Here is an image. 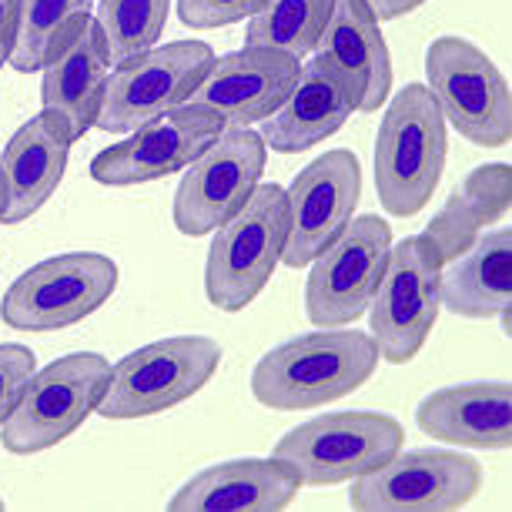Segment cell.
<instances>
[{"instance_id": "cell-1", "label": "cell", "mask_w": 512, "mask_h": 512, "mask_svg": "<svg viewBox=\"0 0 512 512\" xmlns=\"http://www.w3.org/2000/svg\"><path fill=\"white\" fill-rule=\"evenodd\" d=\"M379 369L372 335L352 328L292 338L265 355L251 372V395L275 412H302L338 402L362 389Z\"/></svg>"}, {"instance_id": "cell-2", "label": "cell", "mask_w": 512, "mask_h": 512, "mask_svg": "<svg viewBox=\"0 0 512 512\" xmlns=\"http://www.w3.org/2000/svg\"><path fill=\"white\" fill-rule=\"evenodd\" d=\"M442 168L446 118L425 84H409L385 108L375 138V188L385 215H419L436 195Z\"/></svg>"}, {"instance_id": "cell-3", "label": "cell", "mask_w": 512, "mask_h": 512, "mask_svg": "<svg viewBox=\"0 0 512 512\" xmlns=\"http://www.w3.org/2000/svg\"><path fill=\"white\" fill-rule=\"evenodd\" d=\"M205 262V295L221 312H241L255 302L282 262L288 235L285 191L258 185L235 218L215 228Z\"/></svg>"}, {"instance_id": "cell-4", "label": "cell", "mask_w": 512, "mask_h": 512, "mask_svg": "<svg viewBox=\"0 0 512 512\" xmlns=\"http://www.w3.org/2000/svg\"><path fill=\"white\" fill-rule=\"evenodd\" d=\"M221 365V345L205 335H175L121 359L108 375L98 412L104 419H144L188 402Z\"/></svg>"}, {"instance_id": "cell-5", "label": "cell", "mask_w": 512, "mask_h": 512, "mask_svg": "<svg viewBox=\"0 0 512 512\" xmlns=\"http://www.w3.org/2000/svg\"><path fill=\"white\" fill-rule=\"evenodd\" d=\"M111 362L98 352H74L34 372L14 412L0 425L4 449L14 456H37L74 436L81 422L98 409L108 385Z\"/></svg>"}, {"instance_id": "cell-6", "label": "cell", "mask_w": 512, "mask_h": 512, "mask_svg": "<svg viewBox=\"0 0 512 512\" xmlns=\"http://www.w3.org/2000/svg\"><path fill=\"white\" fill-rule=\"evenodd\" d=\"M442 305V262L422 235L395 241L382 278L369 302L372 342L379 359L392 365L412 362L436 325Z\"/></svg>"}, {"instance_id": "cell-7", "label": "cell", "mask_w": 512, "mask_h": 512, "mask_svg": "<svg viewBox=\"0 0 512 512\" xmlns=\"http://www.w3.org/2000/svg\"><path fill=\"white\" fill-rule=\"evenodd\" d=\"M402 425L382 412H332L288 429L275 459L288 462L302 486H335L379 469L402 449Z\"/></svg>"}, {"instance_id": "cell-8", "label": "cell", "mask_w": 512, "mask_h": 512, "mask_svg": "<svg viewBox=\"0 0 512 512\" xmlns=\"http://www.w3.org/2000/svg\"><path fill=\"white\" fill-rule=\"evenodd\" d=\"M118 265L98 251H67L27 268L7 288L0 318L21 332H54L84 322L118 288Z\"/></svg>"}, {"instance_id": "cell-9", "label": "cell", "mask_w": 512, "mask_h": 512, "mask_svg": "<svg viewBox=\"0 0 512 512\" xmlns=\"http://www.w3.org/2000/svg\"><path fill=\"white\" fill-rule=\"evenodd\" d=\"M429 94L442 118L479 148H502L512 134V98L499 67L462 37H439L425 54Z\"/></svg>"}, {"instance_id": "cell-10", "label": "cell", "mask_w": 512, "mask_h": 512, "mask_svg": "<svg viewBox=\"0 0 512 512\" xmlns=\"http://www.w3.org/2000/svg\"><path fill=\"white\" fill-rule=\"evenodd\" d=\"M392 248V228L379 215L349 218L345 228L312 258L305 285V315L318 328L355 322L372 302Z\"/></svg>"}, {"instance_id": "cell-11", "label": "cell", "mask_w": 512, "mask_h": 512, "mask_svg": "<svg viewBox=\"0 0 512 512\" xmlns=\"http://www.w3.org/2000/svg\"><path fill=\"white\" fill-rule=\"evenodd\" d=\"M265 175V141L248 128H221V134L188 164L175 191V228L201 238L235 218Z\"/></svg>"}, {"instance_id": "cell-12", "label": "cell", "mask_w": 512, "mask_h": 512, "mask_svg": "<svg viewBox=\"0 0 512 512\" xmlns=\"http://www.w3.org/2000/svg\"><path fill=\"white\" fill-rule=\"evenodd\" d=\"M211 61H215V54L201 41L151 47L108 77L94 124L108 134H131L144 128L148 121L188 101V94L198 88Z\"/></svg>"}, {"instance_id": "cell-13", "label": "cell", "mask_w": 512, "mask_h": 512, "mask_svg": "<svg viewBox=\"0 0 512 512\" xmlns=\"http://www.w3.org/2000/svg\"><path fill=\"white\" fill-rule=\"evenodd\" d=\"M482 486V469L472 456L415 449L382 462L355 479L349 502L365 512H446L459 509Z\"/></svg>"}, {"instance_id": "cell-14", "label": "cell", "mask_w": 512, "mask_h": 512, "mask_svg": "<svg viewBox=\"0 0 512 512\" xmlns=\"http://www.w3.org/2000/svg\"><path fill=\"white\" fill-rule=\"evenodd\" d=\"M298 74V57L245 44L241 51L211 61L198 88L188 94V104L211 114L221 128H248L282 108Z\"/></svg>"}, {"instance_id": "cell-15", "label": "cell", "mask_w": 512, "mask_h": 512, "mask_svg": "<svg viewBox=\"0 0 512 512\" xmlns=\"http://www.w3.org/2000/svg\"><path fill=\"white\" fill-rule=\"evenodd\" d=\"M362 195V168L352 151L338 148L315 158L285 191L288 235L282 262L305 268L352 218Z\"/></svg>"}, {"instance_id": "cell-16", "label": "cell", "mask_w": 512, "mask_h": 512, "mask_svg": "<svg viewBox=\"0 0 512 512\" xmlns=\"http://www.w3.org/2000/svg\"><path fill=\"white\" fill-rule=\"evenodd\" d=\"M221 134V124L198 108H171L91 161V178L108 188H131L188 168Z\"/></svg>"}, {"instance_id": "cell-17", "label": "cell", "mask_w": 512, "mask_h": 512, "mask_svg": "<svg viewBox=\"0 0 512 512\" xmlns=\"http://www.w3.org/2000/svg\"><path fill=\"white\" fill-rule=\"evenodd\" d=\"M104 84H108V54H104L98 21L84 14L57 37V44L44 61V118L67 141L84 138L91 124L98 121Z\"/></svg>"}, {"instance_id": "cell-18", "label": "cell", "mask_w": 512, "mask_h": 512, "mask_svg": "<svg viewBox=\"0 0 512 512\" xmlns=\"http://www.w3.org/2000/svg\"><path fill=\"white\" fill-rule=\"evenodd\" d=\"M315 51L342 81L352 111L372 114L382 108L392 88V57L365 0H335Z\"/></svg>"}, {"instance_id": "cell-19", "label": "cell", "mask_w": 512, "mask_h": 512, "mask_svg": "<svg viewBox=\"0 0 512 512\" xmlns=\"http://www.w3.org/2000/svg\"><path fill=\"white\" fill-rule=\"evenodd\" d=\"M302 479L282 459H235L211 466L198 476H191L175 496L168 509L178 512H268L285 509L298 496Z\"/></svg>"}, {"instance_id": "cell-20", "label": "cell", "mask_w": 512, "mask_h": 512, "mask_svg": "<svg viewBox=\"0 0 512 512\" xmlns=\"http://www.w3.org/2000/svg\"><path fill=\"white\" fill-rule=\"evenodd\" d=\"M425 436L462 449L512 446V389L509 382L452 385L425 395L415 412Z\"/></svg>"}, {"instance_id": "cell-21", "label": "cell", "mask_w": 512, "mask_h": 512, "mask_svg": "<svg viewBox=\"0 0 512 512\" xmlns=\"http://www.w3.org/2000/svg\"><path fill=\"white\" fill-rule=\"evenodd\" d=\"M67 151H71V141L44 114L21 124V131L7 141L4 158H0V191H4L0 221L4 225L27 221L37 215V208H44V201L64 178Z\"/></svg>"}, {"instance_id": "cell-22", "label": "cell", "mask_w": 512, "mask_h": 512, "mask_svg": "<svg viewBox=\"0 0 512 512\" xmlns=\"http://www.w3.org/2000/svg\"><path fill=\"white\" fill-rule=\"evenodd\" d=\"M352 101L345 94L342 81L328 67L322 57H312L302 74H298L292 94L275 114L265 118V128L258 131L265 148L278 154H298L315 148L318 141L332 138V134L349 121Z\"/></svg>"}, {"instance_id": "cell-23", "label": "cell", "mask_w": 512, "mask_h": 512, "mask_svg": "<svg viewBox=\"0 0 512 512\" xmlns=\"http://www.w3.org/2000/svg\"><path fill=\"white\" fill-rule=\"evenodd\" d=\"M442 302L462 318H492L512 305V231L479 235L456 262L442 265Z\"/></svg>"}, {"instance_id": "cell-24", "label": "cell", "mask_w": 512, "mask_h": 512, "mask_svg": "<svg viewBox=\"0 0 512 512\" xmlns=\"http://www.w3.org/2000/svg\"><path fill=\"white\" fill-rule=\"evenodd\" d=\"M335 0H268L255 17H248L245 41L251 47H268L292 57L315 51Z\"/></svg>"}, {"instance_id": "cell-25", "label": "cell", "mask_w": 512, "mask_h": 512, "mask_svg": "<svg viewBox=\"0 0 512 512\" xmlns=\"http://www.w3.org/2000/svg\"><path fill=\"white\" fill-rule=\"evenodd\" d=\"M171 0H101L98 31L108 64L121 67L151 51L168 21Z\"/></svg>"}, {"instance_id": "cell-26", "label": "cell", "mask_w": 512, "mask_h": 512, "mask_svg": "<svg viewBox=\"0 0 512 512\" xmlns=\"http://www.w3.org/2000/svg\"><path fill=\"white\" fill-rule=\"evenodd\" d=\"M84 14H91V0H21L17 41L11 54L14 71L31 74L37 67H44L57 37Z\"/></svg>"}, {"instance_id": "cell-27", "label": "cell", "mask_w": 512, "mask_h": 512, "mask_svg": "<svg viewBox=\"0 0 512 512\" xmlns=\"http://www.w3.org/2000/svg\"><path fill=\"white\" fill-rule=\"evenodd\" d=\"M459 201L476 215L479 228L509 215L512 201V168L509 164H482L456 188Z\"/></svg>"}, {"instance_id": "cell-28", "label": "cell", "mask_w": 512, "mask_h": 512, "mask_svg": "<svg viewBox=\"0 0 512 512\" xmlns=\"http://www.w3.org/2000/svg\"><path fill=\"white\" fill-rule=\"evenodd\" d=\"M422 238L432 245V251L439 255V262L449 265V262H456L462 251H469L472 245H476L479 221H476V215H472L466 205H462L456 191H452V198L446 201V208H442L439 215L432 218L429 225H425Z\"/></svg>"}, {"instance_id": "cell-29", "label": "cell", "mask_w": 512, "mask_h": 512, "mask_svg": "<svg viewBox=\"0 0 512 512\" xmlns=\"http://www.w3.org/2000/svg\"><path fill=\"white\" fill-rule=\"evenodd\" d=\"M268 0H178L181 24L198 31H218V27L238 24L255 17Z\"/></svg>"}, {"instance_id": "cell-30", "label": "cell", "mask_w": 512, "mask_h": 512, "mask_svg": "<svg viewBox=\"0 0 512 512\" xmlns=\"http://www.w3.org/2000/svg\"><path fill=\"white\" fill-rule=\"evenodd\" d=\"M37 372V359L24 345H0V425L14 412L24 385Z\"/></svg>"}, {"instance_id": "cell-31", "label": "cell", "mask_w": 512, "mask_h": 512, "mask_svg": "<svg viewBox=\"0 0 512 512\" xmlns=\"http://www.w3.org/2000/svg\"><path fill=\"white\" fill-rule=\"evenodd\" d=\"M17 17H21V0H0V67L11 61L14 54Z\"/></svg>"}, {"instance_id": "cell-32", "label": "cell", "mask_w": 512, "mask_h": 512, "mask_svg": "<svg viewBox=\"0 0 512 512\" xmlns=\"http://www.w3.org/2000/svg\"><path fill=\"white\" fill-rule=\"evenodd\" d=\"M425 0H365V7L375 14V21H395L412 11H419Z\"/></svg>"}, {"instance_id": "cell-33", "label": "cell", "mask_w": 512, "mask_h": 512, "mask_svg": "<svg viewBox=\"0 0 512 512\" xmlns=\"http://www.w3.org/2000/svg\"><path fill=\"white\" fill-rule=\"evenodd\" d=\"M0 208H4V191H0Z\"/></svg>"}, {"instance_id": "cell-34", "label": "cell", "mask_w": 512, "mask_h": 512, "mask_svg": "<svg viewBox=\"0 0 512 512\" xmlns=\"http://www.w3.org/2000/svg\"><path fill=\"white\" fill-rule=\"evenodd\" d=\"M0 509H4V499H0Z\"/></svg>"}]
</instances>
